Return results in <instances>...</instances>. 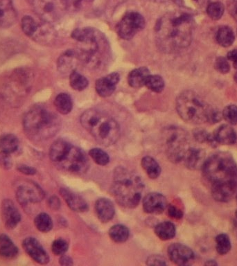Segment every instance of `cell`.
<instances>
[{
	"instance_id": "cell-44",
	"label": "cell",
	"mask_w": 237,
	"mask_h": 266,
	"mask_svg": "<svg viewBox=\"0 0 237 266\" xmlns=\"http://www.w3.org/2000/svg\"><path fill=\"white\" fill-rule=\"evenodd\" d=\"M13 160L10 154L7 153L0 152V167L5 170H9L12 168Z\"/></svg>"
},
{
	"instance_id": "cell-35",
	"label": "cell",
	"mask_w": 237,
	"mask_h": 266,
	"mask_svg": "<svg viewBox=\"0 0 237 266\" xmlns=\"http://www.w3.org/2000/svg\"><path fill=\"white\" fill-rule=\"evenodd\" d=\"M217 252L220 255L227 254L230 251L231 245L229 236L225 234H220L216 237Z\"/></svg>"
},
{
	"instance_id": "cell-17",
	"label": "cell",
	"mask_w": 237,
	"mask_h": 266,
	"mask_svg": "<svg viewBox=\"0 0 237 266\" xmlns=\"http://www.w3.org/2000/svg\"><path fill=\"white\" fill-rule=\"evenodd\" d=\"M167 199L163 195L158 193H151L143 200V208L148 214H161L167 208Z\"/></svg>"
},
{
	"instance_id": "cell-29",
	"label": "cell",
	"mask_w": 237,
	"mask_h": 266,
	"mask_svg": "<svg viewBox=\"0 0 237 266\" xmlns=\"http://www.w3.org/2000/svg\"><path fill=\"white\" fill-rule=\"evenodd\" d=\"M142 166L146 174L151 179H156L161 174V168L159 164L151 157L146 156L142 158Z\"/></svg>"
},
{
	"instance_id": "cell-34",
	"label": "cell",
	"mask_w": 237,
	"mask_h": 266,
	"mask_svg": "<svg viewBox=\"0 0 237 266\" xmlns=\"http://www.w3.org/2000/svg\"><path fill=\"white\" fill-rule=\"evenodd\" d=\"M70 83L71 87L77 91L85 90L88 85L87 78L76 70L73 71L70 74Z\"/></svg>"
},
{
	"instance_id": "cell-40",
	"label": "cell",
	"mask_w": 237,
	"mask_h": 266,
	"mask_svg": "<svg viewBox=\"0 0 237 266\" xmlns=\"http://www.w3.org/2000/svg\"><path fill=\"white\" fill-rule=\"evenodd\" d=\"M224 119L229 124L237 125V105L231 104L226 106L222 112Z\"/></svg>"
},
{
	"instance_id": "cell-36",
	"label": "cell",
	"mask_w": 237,
	"mask_h": 266,
	"mask_svg": "<svg viewBox=\"0 0 237 266\" xmlns=\"http://www.w3.org/2000/svg\"><path fill=\"white\" fill-rule=\"evenodd\" d=\"M145 86L149 90L156 93L161 92L165 87V81L161 76L158 75H149L146 81Z\"/></svg>"
},
{
	"instance_id": "cell-42",
	"label": "cell",
	"mask_w": 237,
	"mask_h": 266,
	"mask_svg": "<svg viewBox=\"0 0 237 266\" xmlns=\"http://www.w3.org/2000/svg\"><path fill=\"white\" fill-rule=\"evenodd\" d=\"M215 70L220 74H227L230 71V65L227 59L224 57H218L214 63Z\"/></svg>"
},
{
	"instance_id": "cell-23",
	"label": "cell",
	"mask_w": 237,
	"mask_h": 266,
	"mask_svg": "<svg viewBox=\"0 0 237 266\" xmlns=\"http://www.w3.org/2000/svg\"><path fill=\"white\" fill-rule=\"evenodd\" d=\"M96 216L102 223H107L112 220L115 214V209L110 200L100 198L95 204Z\"/></svg>"
},
{
	"instance_id": "cell-13",
	"label": "cell",
	"mask_w": 237,
	"mask_h": 266,
	"mask_svg": "<svg viewBox=\"0 0 237 266\" xmlns=\"http://www.w3.org/2000/svg\"><path fill=\"white\" fill-rule=\"evenodd\" d=\"M16 193L18 202L24 206L40 203L45 198V192L41 187L32 181L21 182Z\"/></svg>"
},
{
	"instance_id": "cell-5",
	"label": "cell",
	"mask_w": 237,
	"mask_h": 266,
	"mask_svg": "<svg viewBox=\"0 0 237 266\" xmlns=\"http://www.w3.org/2000/svg\"><path fill=\"white\" fill-rule=\"evenodd\" d=\"M81 123L98 143L104 147L115 144L120 137L117 122L105 113L90 109L83 112Z\"/></svg>"
},
{
	"instance_id": "cell-50",
	"label": "cell",
	"mask_w": 237,
	"mask_h": 266,
	"mask_svg": "<svg viewBox=\"0 0 237 266\" xmlns=\"http://www.w3.org/2000/svg\"><path fill=\"white\" fill-rule=\"evenodd\" d=\"M227 60L232 62L233 66L237 70V49L230 51L227 55Z\"/></svg>"
},
{
	"instance_id": "cell-7",
	"label": "cell",
	"mask_w": 237,
	"mask_h": 266,
	"mask_svg": "<svg viewBox=\"0 0 237 266\" xmlns=\"http://www.w3.org/2000/svg\"><path fill=\"white\" fill-rule=\"evenodd\" d=\"M49 158L58 167L72 174H83L89 167L85 153L65 140H56L52 144L49 149Z\"/></svg>"
},
{
	"instance_id": "cell-32",
	"label": "cell",
	"mask_w": 237,
	"mask_h": 266,
	"mask_svg": "<svg viewBox=\"0 0 237 266\" xmlns=\"http://www.w3.org/2000/svg\"><path fill=\"white\" fill-rule=\"evenodd\" d=\"M129 229L125 225H115L112 226L109 230V236L111 239L115 243H124L127 241L129 237Z\"/></svg>"
},
{
	"instance_id": "cell-38",
	"label": "cell",
	"mask_w": 237,
	"mask_h": 266,
	"mask_svg": "<svg viewBox=\"0 0 237 266\" xmlns=\"http://www.w3.org/2000/svg\"><path fill=\"white\" fill-rule=\"evenodd\" d=\"M174 1L182 8L193 12H198L205 7L207 0H174Z\"/></svg>"
},
{
	"instance_id": "cell-21",
	"label": "cell",
	"mask_w": 237,
	"mask_h": 266,
	"mask_svg": "<svg viewBox=\"0 0 237 266\" xmlns=\"http://www.w3.org/2000/svg\"><path fill=\"white\" fill-rule=\"evenodd\" d=\"M62 197L72 210L76 212H83L87 210L88 206L86 202L79 195L75 194L70 189L62 188L60 190Z\"/></svg>"
},
{
	"instance_id": "cell-8",
	"label": "cell",
	"mask_w": 237,
	"mask_h": 266,
	"mask_svg": "<svg viewBox=\"0 0 237 266\" xmlns=\"http://www.w3.org/2000/svg\"><path fill=\"white\" fill-rule=\"evenodd\" d=\"M176 110L184 121L200 124L209 122L212 108L199 94L192 90H186L177 98Z\"/></svg>"
},
{
	"instance_id": "cell-53",
	"label": "cell",
	"mask_w": 237,
	"mask_h": 266,
	"mask_svg": "<svg viewBox=\"0 0 237 266\" xmlns=\"http://www.w3.org/2000/svg\"><path fill=\"white\" fill-rule=\"evenodd\" d=\"M206 265H217V263H216V262L214 261V260H208V261H207V263H206Z\"/></svg>"
},
{
	"instance_id": "cell-1",
	"label": "cell",
	"mask_w": 237,
	"mask_h": 266,
	"mask_svg": "<svg viewBox=\"0 0 237 266\" xmlns=\"http://www.w3.org/2000/svg\"><path fill=\"white\" fill-rule=\"evenodd\" d=\"M210 183L213 198L226 203L237 192V164L228 153L218 152L207 158L202 168Z\"/></svg>"
},
{
	"instance_id": "cell-2",
	"label": "cell",
	"mask_w": 237,
	"mask_h": 266,
	"mask_svg": "<svg viewBox=\"0 0 237 266\" xmlns=\"http://www.w3.org/2000/svg\"><path fill=\"white\" fill-rule=\"evenodd\" d=\"M194 21L187 13H170L157 22V46L165 54H172L189 46L192 41Z\"/></svg>"
},
{
	"instance_id": "cell-24",
	"label": "cell",
	"mask_w": 237,
	"mask_h": 266,
	"mask_svg": "<svg viewBox=\"0 0 237 266\" xmlns=\"http://www.w3.org/2000/svg\"><path fill=\"white\" fill-rule=\"evenodd\" d=\"M217 144L223 145H234L237 141L236 133L228 125H222L215 130L213 134Z\"/></svg>"
},
{
	"instance_id": "cell-4",
	"label": "cell",
	"mask_w": 237,
	"mask_h": 266,
	"mask_svg": "<svg viewBox=\"0 0 237 266\" xmlns=\"http://www.w3.org/2000/svg\"><path fill=\"white\" fill-rule=\"evenodd\" d=\"M23 126L29 138L42 141L55 136L61 127V121L46 107L35 105L25 114Z\"/></svg>"
},
{
	"instance_id": "cell-49",
	"label": "cell",
	"mask_w": 237,
	"mask_h": 266,
	"mask_svg": "<svg viewBox=\"0 0 237 266\" xmlns=\"http://www.w3.org/2000/svg\"><path fill=\"white\" fill-rule=\"evenodd\" d=\"M18 170L26 176H33V175L36 174V170L34 167L25 165H18Z\"/></svg>"
},
{
	"instance_id": "cell-51",
	"label": "cell",
	"mask_w": 237,
	"mask_h": 266,
	"mask_svg": "<svg viewBox=\"0 0 237 266\" xmlns=\"http://www.w3.org/2000/svg\"><path fill=\"white\" fill-rule=\"evenodd\" d=\"M49 205L52 209L56 210V209H59L61 203L60 200L56 196H53L52 198H49Z\"/></svg>"
},
{
	"instance_id": "cell-30",
	"label": "cell",
	"mask_w": 237,
	"mask_h": 266,
	"mask_svg": "<svg viewBox=\"0 0 237 266\" xmlns=\"http://www.w3.org/2000/svg\"><path fill=\"white\" fill-rule=\"evenodd\" d=\"M176 227L169 221L163 222L156 225L155 233L162 240H170L176 235Z\"/></svg>"
},
{
	"instance_id": "cell-20",
	"label": "cell",
	"mask_w": 237,
	"mask_h": 266,
	"mask_svg": "<svg viewBox=\"0 0 237 266\" xmlns=\"http://www.w3.org/2000/svg\"><path fill=\"white\" fill-rule=\"evenodd\" d=\"M183 160L187 168L191 170H198L202 169L205 164V152L198 148H189Z\"/></svg>"
},
{
	"instance_id": "cell-43",
	"label": "cell",
	"mask_w": 237,
	"mask_h": 266,
	"mask_svg": "<svg viewBox=\"0 0 237 266\" xmlns=\"http://www.w3.org/2000/svg\"><path fill=\"white\" fill-rule=\"evenodd\" d=\"M66 8H70L73 10H79L85 5L91 3L93 0H63Z\"/></svg>"
},
{
	"instance_id": "cell-9",
	"label": "cell",
	"mask_w": 237,
	"mask_h": 266,
	"mask_svg": "<svg viewBox=\"0 0 237 266\" xmlns=\"http://www.w3.org/2000/svg\"><path fill=\"white\" fill-rule=\"evenodd\" d=\"M166 154L170 161L178 163L183 160L188 151L189 136L183 129L178 127H168L163 134Z\"/></svg>"
},
{
	"instance_id": "cell-45",
	"label": "cell",
	"mask_w": 237,
	"mask_h": 266,
	"mask_svg": "<svg viewBox=\"0 0 237 266\" xmlns=\"http://www.w3.org/2000/svg\"><path fill=\"white\" fill-rule=\"evenodd\" d=\"M147 264L148 265H166L167 262L160 255H152L148 258Z\"/></svg>"
},
{
	"instance_id": "cell-14",
	"label": "cell",
	"mask_w": 237,
	"mask_h": 266,
	"mask_svg": "<svg viewBox=\"0 0 237 266\" xmlns=\"http://www.w3.org/2000/svg\"><path fill=\"white\" fill-rule=\"evenodd\" d=\"M168 255L173 263L178 265H189L195 259L192 249L180 243H174L168 248Z\"/></svg>"
},
{
	"instance_id": "cell-33",
	"label": "cell",
	"mask_w": 237,
	"mask_h": 266,
	"mask_svg": "<svg viewBox=\"0 0 237 266\" xmlns=\"http://www.w3.org/2000/svg\"><path fill=\"white\" fill-rule=\"evenodd\" d=\"M36 228L43 233L48 232L52 230L53 221L52 218L46 213H41L38 215L34 220Z\"/></svg>"
},
{
	"instance_id": "cell-41",
	"label": "cell",
	"mask_w": 237,
	"mask_h": 266,
	"mask_svg": "<svg viewBox=\"0 0 237 266\" xmlns=\"http://www.w3.org/2000/svg\"><path fill=\"white\" fill-rule=\"evenodd\" d=\"M68 243L63 238H58L53 242L52 250L56 256H62L65 254L68 249Z\"/></svg>"
},
{
	"instance_id": "cell-15",
	"label": "cell",
	"mask_w": 237,
	"mask_h": 266,
	"mask_svg": "<svg viewBox=\"0 0 237 266\" xmlns=\"http://www.w3.org/2000/svg\"><path fill=\"white\" fill-rule=\"evenodd\" d=\"M23 247L27 254L36 263L45 265L49 262V256L43 245L36 238L28 237L23 242Z\"/></svg>"
},
{
	"instance_id": "cell-28",
	"label": "cell",
	"mask_w": 237,
	"mask_h": 266,
	"mask_svg": "<svg viewBox=\"0 0 237 266\" xmlns=\"http://www.w3.org/2000/svg\"><path fill=\"white\" fill-rule=\"evenodd\" d=\"M19 140L13 134H5L0 136V150L7 154L16 152L19 147Z\"/></svg>"
},
{
	"instance_id": "cell-12",
	"label": "cell",
	"mask_w": 237,
	"mask_h": 266,
	"mask_svg": "<svg viewBox=\"0 0 237 266\" xmlns=\"http://www.w3.org/2000/svg\"><path fill=\"white\" fill-rule=\"evenodd\" d=\"M32 4L42 21L49 24L57 21L66 8L63 0H32Z\"/></svg>"
},
{
	"instance_id": "cell-56",
	"label": "cell",
	"mask_w": 237,
	"mask_h": 266,
	"mask_svg": "<svg viewBox=\"0 0 237 266\" xmlns=\"http://www.w3.org/2000/svg\"><path fill=\"white\" fill-rule=\"evenodd\" d=\"M236 200H237V194H236Z\"/></svg>"
},
{
	"instance_id": "cell-37",
	"label": "cell",
	"mask_w": 237,
	"mask_h": 266,
	"mask_svg": "<svg viewBox=\"0 0 237 266\" xmlns=\"http://www.w3.org/2000/svg\"><path fill=\"white\" fill-rule=\"evenodd\" d=\"M225 7L221 3L215 2L207 7V14L213 21H218L223 16Z\"/></svg>"
},
{
	"instance_id": "cell-22",
	"label": "cell",
	"mask_w": 237,
	"mask_h": 266,
	"mask_svg": "<svg viewBox=\"0 0 237 266\" xmlns=\"http://www.w3.org/2000/svg\"><path fill=\"white\" fill-rule=\"evenodd\" d=\"M78 63H81L75 50H68L60 56L58 60V69L63 74H71L75 70Z\"/></svg>"
},
{
	"instance_id": "cell-16",
	"label": "cell",
	"mask_w": 237,
	"mask_h": 266,
	"mask_svg": "<svg viewBox=\"0 0 237 266\" xmlns=\"http://www.w3.org/2000/svg\"><path fill=\"white\" fill-rule=\"evenodd\" d=\"M2 218L7 229H14L21 220V215L14 202L9 199L2 203Z\"/></svg>"
},
{
	"instance_id": "cell-3",
	"label": "cell",
	"mask_w": 237,
	"mask_h": 266,
	"mask_svg": "<svg viewBox=\"0 0 237 266\" xmlns=\"http://www.w3.org/2000/svg\"><path fill=\"white\" fill-rule=\"evenodd\" d=\"M72 36L77 41L75 52L81 63L90 68H96L108 60V43L99 31L94 28L77 29Z\"/></svg>"
},
{
	"instance_id": "cell-19",
	"label": "cell",
	"mask_w": 237,
	"mask_h": 266,
	"mask_svg": "<svg viewBox=\"0 0 237 266\" xmlns=\"http://www.w3.org/2000/svg\"><path fill=\"white\" fill-rule=\"evenodd\" d=\"M17 21V13L12 0H0V28L12 27Z\"/></svg>"
},
{
	"instance_id": "cell-25",
	"label": "cell",
	"mask_w": 237,
	"mask_h": 266,
	"mask_svg": "<svg viewBox=\"0 0 237 266\" xmlns=\"http://www.w3.org/2000/svg\"><path fill=\"white\" fill-rule=\"evenodd\" d=\"M18 254V248L13 240L6 234L0 236V256L12 259Z\"/></svg>"
},
{
	"instance_id": "cell-31",
	"label": "cell",
	"mask_w": 237,
	"mask_h": 266,
	"mask_svg": "<svg viewBox=\"0 0 237 266\" xmlns=\"http://www.w3.org/2000/svg\"><path fill=\"white\" fill-rule=\"evenodd\" d=\"M54 105L58 112L62 114H69L72 111L73 102L72 98L66 93H61L54 100Z\"/></svg>"
},
{
	"instance_id": "cell-39",
	"label": "cell",
	"mask_w": 237,
	"mask_h": 266,
	"mask_svg": "<svg viewBox=\"0 0 237 266\" xmlns=\"http://www.w3.org/2000/svg\"><path fill=\"white\" fill-rule=\"evenodd\" d=\"M92 159L98 165L105 166L110 162V157L104 151L98 148L92 149L89 152Z\"/></svg>"
},
{
	"instance_id": "cell-55",
	"label": "cell",
	"mask_w": 237,
	"mask_h": 266,
	"mask_svg": "<svg viewBox=\"0 0 237 266\" xmlns=\"http://www.w3.org/2000/svg\"><path fill=\"white\" fill-rule=\"evenodd\" d=\"M235 214H236V218H237V210L236 211V213H235Z\"/></svg>"
},
{
	"instance_id": "cell-46",
	"label": "cell",
	"mask_w": 237,
	"mask_h": 266,
	"mask_svg": "<svg viewBox=\"0 0 237 266\" xmlns=\"http://www.w3.org/2000/svg\"><path fill=\"white\" fill-rule=\"evenodd\" d=\"M167 214L174 219H180L183 216V213H182L181 209L172 205L168 206Z\"/></svg>"
},
{
	"instance_id": "cell-27",
	"label": "cell",
	"mask_w": 237,
	"mask_h": 266,
	"mask_svg": "<svg viewBox=\"0 0 237 266\" xmlns=\"http://www.w3.org/2000/svg\"><path fill=\"white\" fill-rule=\"evenodd\" d=\"M216 40L217 43L220 46L223 47H230L235 41L234 32L229 27H220L217 31Z\"/></svg>"
},
{
	"instance_id": "cell-48",
	"label": "cell",
	"mask_w": 237,
	"mask_h": 266,
	"mask_svg": "<svg viewBox=\"0 0 237 266\" xmlns=\"http://www.w3.org/2000/svg\"><path fill=\"white\" fill-rule=\"evenodd\" d=\"M227 8L229 14L237 23V0H227Z\"/></svg>"
},
{
	"instance_id": "cell-47",
	"label": "cell",
	"mask_w": 237,
	"mask_h": 266,
	"mask_svg": "<svg viewBox=\"0 0 237 266\" xmlns=\"http://www.w3.org/2000/svg\"><path fill=\"white\" fill-rule=\"evenodd\" d=\"M210 134L206 132L204 130H196L194 131V136L195 140L197 142L203 143V142H208L209 138H210Z\"/></svg>"
},
{
	"instance_id": "cell-26",
	"label": "cell",
	"mask_w": 237,
	"mask_h": 266,
	"mask_svg": "<svg viewBox=\"0 0 237 266\" xmlns=\"http://www.w3.org/2000/svg\"><path fill=\"white\" fill-rule=\"evenodd\" d=\"M150 75V72L147 67H142L140 68L133 70L129 74L128 81L129 85L134 88H140L145 86L146 81L149 76Z\"/></svg>"
},
{
	"instance_id": "cell-11",
	"label": "cell",
	"mask_w": 237,
	"mask_h": 266,
	"mask_svg": "<svg viewBox=\"0 0 237 266\" xmlns=\"http://www.w3.org/2000/svg\"><path fill=\"white\" fill-rule=\"evenodd\" d=\"M145 18L139 13L129 12L118 23L116 32L122 39L131 40L145 28Z\"/></svg>"
},
{
	"instance_id": "cell-6",
	"label": "cell",
	"mask_w": 237,
	"mask_h": 266,
	"mask_svg": "<svg viewBox=\"0 0 237 266\" xmlns=\"http://www.w3.org/2000/svg\"><path fill=\"white\" fill-rule=\"evenodd\" d=\"M144 185L134 173L118 167L114 171L111 191L116 201L125 208H135L140 203Z\"/></svg>"
},
{
	"instance_id": "cell-18",
	"label": "cell",
	"mask_w": 237,
	"mask_h": 266,
	"mask_svg": "<svg viewBox=\"0 0 237 266\" xmlns=\"http://www.w3.org/2000/svg\"><path fill=\"white\" fill-rule=\"evenodd\" d=\"M120 80V74L116 72L99 78L96 82V92L102 97H108L115 91Z\"/></svg>"
},
{
	"instance_id": "cell-10",
	"label": "cell",
	"mask_w": 237,
	"mask_h": 266,
	"mask_svg": "<svg viewBox=\"0 0 237 266\" xmlns=\"http://www.w3.org/2000/svg\"><path fill=\"white\" fill-rule=\"evenodd\" d=\"M22 30L25 35L38 43L46 44L52 41L54 33L50 24L42 21H38L32 16H25L21 21Z\"/></svg>"
},
{
	"instance_id": "cell-52",
	"label": "cell",
	"mask_w": 237,
	"mask_h": 266,
	"mask_svg": "<svg viewBox=\"0 0 237 266\" xmlns=\"http://www.w3.org/2000/svg\"><path fill=\"white\" fill-rule=\"evenodd\" d=\"M60 263L62 265H72L73 262L72 258L69 256L62 255V257L60 258Z\"/></svg>"
},
{
	"instance_id": "cell-54",
	"label": "cell",
	"mask_w": 237,
	"mask_h": 266,
	"mask_svg": "<svg viewBox=\"0 0 237 266\" xmlns=\"http://www.w3.org/2000/svg\"><path fill=\"white\" fill-rule=\"evenodd\" d=\"M234 79L235 82L237 83V72L235 73L234 76Z\"/></svg>"
}]
</instances>
